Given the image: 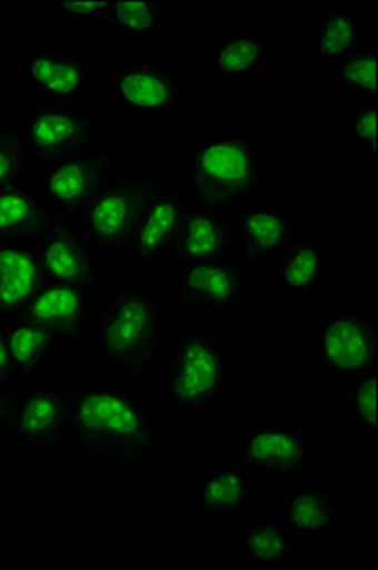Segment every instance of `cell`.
<instances>
[{
	"label": "cell",
	"instance_id": "23",
	"mask_svg": "<svg viewBox=\"0 0 378 570\" xmlns=\"http://www.w3.org/2000/svg\"><path fill=\"white\" fill-rule=\"evenodd\" d=\"M275 61V42L255 29H229L211 42V69L225 82L262 77Z\"/></svg>",
	"mask_w": 378,
	"mask_h": 570
},
{
	"label": "cell",
	"instance_id": "35",
	"mask_svg": "<svg viewBox=\"0 0 378 570\" xmlns=\"http://www.w3.org/2000/svg\"><path fill=\"white\" fill-rule=\"evenodd\" d=\"M16 395L10 392L0 390V430H4L8 419L12 415L13 403H16Z\"/></svg>",
	"mask_w": 378,
	"mask_h": 570
},
{
	"label": "cell",
	"instance_id": "17",
	"mask_svg": "<svg viewBox=\"0 0 378 570\" xmlns=\"http://www.w3.org/2000/svg\"><path fill=\"white\" fill-rule=\"evenodd\" d=\"M284 489L270 487L257 510L246 513L240 532L243 558L255 569L284 570L299 563V540L281 515Z\"/></svg>",
	"mask_w": 378,
	"mask_h": 570
},
{
	"label": "cell",
	"instance_id": "14",
	"mask_svg": "<svg viewBox=\"0 0 378 570\" xmlns=\"http://www.w3.org/2000/svg\"><path fill=\"white\" fill-rule=\"evenodd\" d=\"M125 155L96 149L42 168L39 187L63 217H79L90 202L122 169Z\"/></svg>",
	"mask_w": 378,
	"mask_h": 570
},
{
	"label": "cell",
	"instance_id": "33",
	"mask_svg": "<svg viewBox=\"0 0 378 570\" xmlns=\"http://www.w3.org/2000/svg\"><path fill=\"white\" fill-rule=\"evenodd\" d=\"M111 4L107 0H58L53 2V10L69 20L98 21L109 16Z\"/></svg>",
	"mask_w": 378,
	"mask_h": 570
},
{
	"label": "cell",
	"instance_id": "21",
	"mask_svg": "<svg viewBox=\"0 0 378 570\" xmlns=\"http://www.w3.org/2000/svg\"><path fill=\"white\" fill-rule=\"evenodd\" d=\"M236 249L235 219L229 209L185 200L183 219L177 238L176 261L190 265L198 261L232 257Z\"/></svg>",
	"mask_w": 378,
	"mask_h": 570
},
{
	"label": "cell",
	"instance_id": "8",
	"mask_svg": "<svg viewBox=\"0 0 378 570\" xmlns=\"http://www.w3.org/2000/svg\"><path fill=\"white\" fill-rule=\"evenodd\" d=\"M26 137L33 166L50 164L99 149L103 128L79 105H23L13 124Z\"/></svg>",
	"mask_w": 378,
	"mask_h": 570
},
{
	"label": "cell",
	"instance_id": "24",
	"mask_svg": "<svg viewBox=\"0 0 378 570\" xmlns=\"http://www.w3.org/2000/svg\"><path fill=\"white\" fill-rule=\"evenodd\" d=\"M44 282L37 246L0 244V327L21 318Z\"/></svg>",
	"mask_w": 378,
	"mask_h": 570
},
{
	"label": "cell",
	"instance_id": "11",
	"mask_svg": "<svg viewBox=\"0 0 378 570\" xmlns=\"http://www.w3.org/2000/svg\"><path fill=\"white\" fill-rule=\"evenodd\" d=\"M21 69L29 91L53 104H71L93 90V67L84 48L59 33L34 42Z\"/></svg>",
	"mask_w": 378,
	"mask_h": 570
},
{
	"label": "cell",
	"instance_id": "22",
	"mask_svg": "<svg viewBox=\"0 0 378 570\" xmlns=\"http://www.w3.org/2000/svg\"><path fill=\"white\" fill-rule=\"evenodd\" d=\"M281 515L297 540L318 542L352 518V504L332 487H291L284 489Z\"/></svg>",
	"mask_w": 378,
	"mask_h": 570
},
{
	"label": "cell",
	"instance_id": "7",
	"mask_svg": "<svg viewBox=\"0 0 378 570\" xmlns=\"http://www.w3.org/2000/svg\"><path fill=\"white\" fill-rule=\"evenodd\" d=\"M314 356L318 370L335 381L378 370L377 318L366 305L335 306L316 330Z\"/></svg>",
	"mask_w": 378,
	"mask_h": 570
},
{
	"label": "cell",
	"instance_id": "34",
	"mask_svg": "<svg viewBox=\"0 0 378 570\" xmlns=\"http://www.w3.org/2000/svg\"><path fill=\"white\" fill-rule=\"evenodd\" d=\"M0 390L18 394L20 392V376L13 365L12 352L8 346L4 327H0Z\"/></svg>",
	"mask_w": 378,
	"mask_h": 570
},
{
	"label": "cell",
	"instance_id": "12",
	"mask_svg": "<svg viewBox=\"0 0 378 570\" xmlns=\"http://www.w3.org/2000/svg\"><path fill=\"white\" fill-rule=\"evenodd\" d=\"M230 459L253 475L295 480L312 462L310 438L294 424H249L230 445Z\"/></svg>",
	"mask_w": 378,
	"mask_h": 570
},
{
	"label": "cell",
	"instance_id": "6",
	"mask_svg": "<svg viewBox=\"0 0 378 570\" xmlns=\"http://www.w3.org/2000/svg\"><path fill=\"white\" fill-rule=\"evenodd\" d=\"M189 88L170 61L122 58L111 63L109 101L141 122H163L183 110Z\"/></svg>",
	"mask_w": 378,
	"mask_h": 570
},
{
	"label": "cell",
	"instance_id": "27",
	"mask_svg": "<svg viewBox=\"0 0 378 570\" xmlns=\"http://www.w3.org/2000/svg\"><path fill=\"white\" fill-rule=\"evenodd\" d=\"M378 50L371 45H359L335 59V67L327 72L324 82L327 90H335L359 104H377Z\"/></svg>",
	"mask_w": 378,
	"mask_h": 570
},
{
	"label": "cell",
	"instance_id": "26",
	"mask_svg": "<svg viewBox=\"0 0 378 570\" xmlns=\"http://www.w3.org/2000/svg\"><path fill=\"white\" fill-rule=\"evenodd\" d=\"M367 39V21L352 8L332 4L321 10L310 42V52L320 61H335Z\"/></svg>",
	"mask_w": 378,
	"mask_h": 570
},
{
	"label": "cell",
	"instance_id": "18",
	"mask_svg": "<svg viewBox=\"0 0 378 570\" xmlns=\"http://www.w3.org/2000/svg\"><path fill=\"white\" fill-rule=\"evenodd\" d=\"M259 493L255 475L235 461L208 468L198 475L196 483V508L217 532L235 531L236 523L248 513Z\"/></svg>",
	"mask_w": 378,
	"mask_h": 570
},
{
	"label": "cell",
	"instance_id": "13",
	"mask_svg": "<svg viewBox=\"0 0 378 570\" xmlns=\"http://www.w3.org/2000/svg\"><path fill=\"white\" fill-rule=\"evenodd\" d=\"M107 285L88 289L47 279L21 316L33 320L47 331L58 351H67L92 335L99 301Z\"/></svg>",
	"mask_w": 378,
	"mask_h": 570
},
{
	"label": "cell",
	"instance_id": "10",
	"mask_svg": "<svg viewBox=\"0 0 378 570\" xmlns=\"http://www.w3.org/2000/svg\"><path fill=\"white\" fill-rule=\"evenodd\" d=\"M249 274L235 255L183 265L171 293V303L185 320L230 316L236 305L248 297Z\"/></svg>",
	"mask_w": 378,
	"mask_h": 570
},
{
	"label": "cell",
	"instance_id": "15",
	"mask_svg": "<svg viewBox=\"0 0 378 570\" xmlns=\"http://www.w3.org/2000/svg\"><path fill=\"white\" fill-rule=\"evenodd\" d=\"M40 265L50 282L79 285V287H105L117 273L118 266L107 271L105 261L86 238L74 217H63L37 246Z\"/></svg>",
	"mask_w": 378,
	"mask_h": 570
},
{
	"label": "cell",
	"instance_id": "9",
	"mask_svg": "<svg viewBox=\"0 0 378 570\" xmlns=\"http://www.w3.org/2000/svg\"><path fill=\"white\" fill-rule=\"evenodd\" d=\"M2 432L34 456L72 453L66 384L39 381L20 390Z\"/></svg>",
	"mask_w": 378,
	"mask_h": 570
},
{
	"label": "cell",
	"instance_id": "16",
	"mask_svg": "<svg viewBox=\"0 0 378 570\" xmlns=\"http://www.w3.org/2000/svg\"><path fill=\"white\" fill-rule=\"evenodd\" d=\"M185 200L187 195L181 185L171 181L170 177H157V187L128 252L131 271L141 273L160 261H176Z\"/></svg>",
	"mask_w": 378,
	"mask_h": 570
},
{
	"label": "cell",
	"instance_id": "19",
	"mask_svg": "<svg viewBox=\"0 0 378 570\" xmlns=\"http://www.w3.org/2000/svg\"><path fill=\"white\" fill-rule=\"evenodd\" d=\"M236 240L240 242L243 263L249 273L265 263H275L289 244H294V219L272 200H259L240 209L235 217Z\"/></svg>",
	"mask_w": 378,
	"mask_h": 570
},
{
	"label": "cell",
	"instance_id": "31",
	"mask_svg": "<svg viewBox=\"0 0 378 570\" xmlns=\"http://www.w3.org/2000/svg\"><path fill=\"white\" fill-rule=\"evenodd\" d=\"M33 166L26 137L16 126H0V188L27 181Z\"/></svg>",
	"mask_w": 378,
	"mask_h": 570
},
{
	"label": "cell",
	"instance_id": "5",
	"mask_svg": "<svg viewBox=\"0 0 378 570\" xmlns=\"http://www.w3.org/2000/svg\"><path fill=\"white\" fill-rule=\"evenodd\" d=\"M157 187V177L120 169L74 219L105 261L128 259L139 220Z\"/></svg>",
	"mask_w": 378,
	"mask_h": 570
},
{
	"label": "cell",
	"instance_id": "3",
	"mask_svg": "<svg viewBox=\"0 0 378 570\" xmlns=\"http://www.w3.org/2000/svg\"><path fill=\"white\" fill-rule=\"evenodd\" d=\"M185 195L213 208H235L267 187L261 141L246 130L206 136L183 149Z\"/></svg>",
	"mask_w": 378,
	"mask_h": 570
},
{
	"label": "cell",
	"instance_id": "20",
	"mask_svg": "<svg viewBox=\"0 0 378 570\" xmlns=\"http://www.w3.org/2000/svg\"><path fill=\"white\" fill-rule=\"evenodd\" d=\"M61 220L39 185L23 181L0 188V244L39 246Z\"/></svg>",
	"mask_w": 378,
	"mask_h": 570
},
{
	"label": "cell",
	"instance_id": "29",
	"mask_svg": "<svg viewBox=\"0 0 378 570\" xmlns=\"http://www.w3.org/2000/svg\"><path fill=\"white\" fill-rule=\"evenodd\" d=\"M109 23L112 31L130 35L133 39L163 37L176 31V13L163 0H118L111 4Z\"/></svg>",
	"mask_w": 378,
	"mask_h": 570
},
{
	"label": "cell",
	"instance_id": "32",
	"mask_svg": "<svg viewBox=\"0 0 378 570\" xmlns=\"http://www.w3.org/2000/svg\"><path fill=\"white\" fill-rule=\"evenodd\" d=\"M346 137L354 150L375 166L378 153V104H358L346 122Z\"/></svg>",
	"mask_w": 378,
	"mask_h": 570
},
{
	"label": "cell",
	"instance_id": "25",
	"mask_svg": "<svg viewBox=\"0 0 378 570\" xmlns=\"http://www.w3.org/2000/svg\"><path fill=\"white\" fill-rule=\"evenodd\" d=\"M272 276L281 292L300 298L312 297L326 282V244L320 240L289 244L272 263Z\"/></svg>",
	"mask_w": 378,
	"mask_h": 570
},
{
	"label": "cell",
	"instance_id": "2",
	"mask_svg": "<svg viewBox=\"0 0 378 570\" xmlns=\"http://www.w3.org/2000/svg\"><path fill=\"white\" fill-rule=\"evenodd\" d=\"M93 341L105 373L147 383L162 370L168 311L157 284L136 271L112 274L99 301Z\"/></svg>",
	"mask_w": 378,
	"mask_h": 570
},
{
	"label": "cell",
	"instance_id": "4",
	"mask_svg": "<svg viewBox=\"0 0 378 570\" xmlns=\"http://www.w3.org/2000/svg\"><path fill=\"white\" fill-rule=\"evenodd\" d=\"M162 365L163 381L152 395L162 415L198 413L229 394V352L208 325L168 337Z\"/></svg>",
	"mask_w": 378,
	"mask_h": 570
},
{
	"label": "cell",
	"instance_id": "1",
	"mask_svg": "<svg viewBox=\"0 0 378 570\" xmlns=\"http://www.w3.org/2000/svg\"><path fill=\"white\" fill-rule=\"evenodd\" d=\"M72 453L98 470L143 466L160 449L149 395L111 381L66 384Z\"/></svg>",
	"mask_w": 378,
	"mask_h": 570
},
{
	"label": "cell",
	"instance_id": "30",
	"mask_svg": "<svg viewBox=\"0 0 378 570\" xmlns=\"http://www.w3.org/2000/svg\"><path fill=\"white\" fill-rule=\"evenodd\" d=\"M378 370L354 376L340 390L335 413L345 426H352L369 440L378 438Z\"/></svg>",
	"mask_w": 378,
	"mask_h": 570
},
{
	"label": "cell",
	"instance_id": "28",
	"mask_svg": "<svg viewBox=\"0 0 378 570\" xmlns=\"http://www.w3.org/2000/svg\"><path fill=\"white\" fill-rule=\"evenodd\" d=\"M8 346L12 352L13 365L21 379H42L48 373V365L53 354H58V346L47 331L42 330L33 320H13L4 325Z\"/></svg>",
	"mask_w": 378,
	"mask_h": 570
}]
</instances>
